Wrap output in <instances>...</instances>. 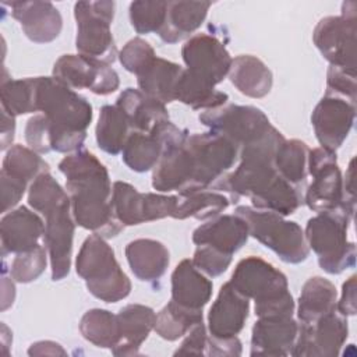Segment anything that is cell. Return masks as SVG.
I'll list each match as a JSON object with an SVG mask.
<instances>
[{
  "instance_id": "cell-2",
  "label": "cell",
  "mask_w": 357,
  "mask_h": 357,
  "mask_svg": "<svg viewBox=\"0 0 357 357\" xmlns=\"http://www.w3.org/2000/svg\"><path fill=\"white\" fill-rule=\"evenodd\" d=\"M75 223L105 238L116 237L124 225L112 204V183L106 166L89 151L78 149L59 163Z\"/></svg>"
},
{
  "instance_id": "cell-12",
  "label": "cell",
  "mask_w": 357,
  "mask_h": 357,
  "mask_svg": "<svg viewBox=\"0 0 357 357\" xmlns=\"http://www.w3.org/2000/svg\"><path fill=\"white\" fill-rule=\"evenodd\" d=\"M308 174H311L312 181L305 191L304 202L311 211L319 213L343 209L354 216V212L344 205L343 177L336 152L322 146L310 149Z\"/></svg>"
},
{
  "instance_id": "cell-8",
  "label": "cell",
  "mask_w": 357,
  "mask_h": 357,
  "mask_svg": "<svg viewBox=\"0 0 357 357\" xmlns=\"http://www.w3.org/2000/svg\"><path fill=\"white\" fill-rule=\"evenodd\" d=\"M184 146L191 173L190 188L185 192L208 190L215 185L231 169L238 156V148L213 131L188 134Z\"/></svg>"
},
{
  "instance_id": "cell-27",
  "label": "cell",
  "mask_w": 357,
  "mask_h": 357,
  "mask_svg": "<svg viewBox=\"0 0 357 357\" xmlns=\"http://www.w3.org/2000/svg\"><path fill=\"white\" fill-rule=\"evenodd\" d=\"M126 258L134 276L142 282L159 280L167 271L170 255L166 245L153 238H137L126 245Z\"/></svg>"
},
{
  "instance_id": "cell-13",
  "label": "cell",
  "mask_w": 357,
  "mask_h": 357,
  "mask_svg": "<svg viewBox=\"0 0 357 357\" xmlns=\"http://www.w3.org/2000/svg\"><path fill=\"white\" fill-rule=\"evenodd\" d=\"M53 77L71 89L110 95L119 89V74L109 64L82 54H64L53 66Z\"/></svg>"
},
{
  "instance_id": "cell-7",
  "label": "cell",
  "mask_w": 357,
  "mask_h": 357,
  "mask_svg": "<svg viewBox=\"0 0 357 357\" xmlns=\"http://www.w3.org/2000/svg\"><path fill=\"white\" fill-rule=\"evenodd\" d=\"M234 213L244 219L250 236L272 250L283 262L300 264L308 258L310 247L298 223L286 220L276 212L245 205L237 206Z\"/></svg>"
},
{
  "instance_id": "cell-22",
  "label": "cell",
  "mask_w": 357,
  "mask_h": 357,
  "mask_svg": "<svg viewBox=\"0 0 357 357\" xmlns=\"http://www.w3.org/2000/svg\"><path fill=\"white\" fill-rule=\"evenodd\" d=\"M298 332L293 317H261L251 332V356H290Z\"/></svg>"
},
{
  "instance_id": "cell-32",
  "label": "cell",
  "mask_w": 357,
  "mask_h": 357,
  "mask_svg": "<svg viewBox=\"0 0 357 357\" xmlns=\"http://www.w3.org/2000/svg\"><path fill=\"white\" fill-rule=\"evenodd\" d=\"M230 204V199L220 191L198 190L192 192L178 194L177 209L173 219L194 218L198 220H209L223 212Z\"/></svg>"
},
{
  "instance_id": "cell-53",
  "label": "cell",
  "mask_w": 357,
  "mask_h": 357,
  "mask_svg": "<svg viewBox=\"0 0 357 357\" xmlns=\"http://www.w3.org/2000/svg\"><path fill=\"white\" fill-rule=\"evenodd\" d=\"M15 132V117L1 110V151L11 146Z\"/></svg>"
},
{
  "instance_id": "cell-11",
  "label": "cell",
  "mask_w": 357,
  "mask_h": 357,
  "mask_svg": "<svg viewBox=\"0 0 357 357\" xmlns=\"http://www.w3.org/2000/svg\"><path fill=\"white\" fill-rule=\"evenodd\" d=\"M357 3L344 1L340 15H329L317 24L312 40L331 66L356 70Z\"/></svg>"
},
{
  "instance_id": "cell-1",
  "label": "cell",
  "mask_w": 357,
  "mask_h": 357,
  "mask_svg": "<svg viewBox=\"0 0 357 357\" xmlns=\"http://www.w3.org/2000/svg\"><path fill=\"white\" fill-rule=\"evenodd\" d=\"M286 138L272 127L259 141L240 149V165L225 174L215 190L226 192L231 202L248 197L252 208L276 212L282 216L294 213L303 204L297 187L287 183L275 167V153Z\"/></svg>"
},
{
  "instance_id": "cell-21",
  "label": "cell",
  "mask_w": 357,
  "mask_h": 357,
  "mask_svg": "<svg viewBox=\"0 0 357 357\" xmlns=\"http://www.w3.org/2000/svg\"><path fill=\"white\" fill-rule=\"evenodd\" d=\"M250 298L238 293L230 282L222 284L208 314V331L213 337L237 336L248 318Z\"/></svg>"
},
{
  "instance_id": "cell-3",
  "label": "cell",
  "mask_w": 357,
  "mask_h": 357,
  "mask_svg": "<svg viewBox=\"0 0 357 357\" xmlns=\"http://www.w3.org/2000/svg\"><path fill=\"white\" fill-rule=\"evenodd\" d=\"M36 112L47 119L52 151L67 153L82 148L92 121V106L54 77H36Z\"/></svg>"
},
{
  "instance_id": "cell-30",
  "label": "cell",
  "mask_w": 357,
  "mask_h": 357,
  "mask_svg": "<svg viewBox=\"0 0 357 357\" xmlns=\"http://www.w3.org/2000/svg\"><path fill=\"white\" fill-rule=\"evenodd\" d=\"M183 67L162 57L155 60L137 75L139 91L162 102L163 105L176 100V88L183 73Z\"/></svg>"
},
{
  "instance_id": "cell-33",
  "label": "cell",
  "mask_w": 357,
  "mask_h": 357,
  "mask_svg": "<svg viewBox=\"0 0 357 357\" xmlns=\"http://www.w3.org/2000/svg\"><path fill=\"white\" fill-rule=\"evenodd\" d=\"M130 130L127 117L116 105H105L100 107L95 135L96 144L103 152L109 155L120 153L130 135Z\"/></svg>"
},
{
  "instance_id": "cell-23",
  "label": "cell",
  "mask_w": 357,
  "mask_h": 357,
  "mask_svg": "<svg viewBox=\"0 0 357 357\" xmlns=\"http://www.w3.org/2000/svg\"><path fill=\"white\" fill-rule=\"evenodd\" d=\"M248 226L238 215H218L198 226L192 233L195 245H209L233 255L248 240Z\"/></svg>"
},
{
  "instance_id": "cell-24",
  "label": "cell",
  "mask_w": 357,
  "mask_h": 357,
  "mask_svg": "<svg viewBox=\"0 0 357 357\" xmlns=\"http://www.w3.org/2000/svg\"><path fill=\"white\" fill-rule=\"evenodd\" d=\"M119 342L112 349L114 356H135L155 328L156 312L144 304H127L117 312Z\"/></svg>"
},
{
  "instance_id": "cell-14",
  "label": "cell",
  "mask_w": 357,
  "mask_h": 357,
  "mask_svg": "<svg viewBox=\"0 0 357 357\" xmlns=\"http://www.w3.org/2000/svg\"><path fill=\"white\" fill-rule=\"evenodd\" d=\"M347 336V317H343L333 310L312 324H298L297 339L291 350V356L336 357L339 356Z\"/></svg>"
},
{
  "instance_id": "cell-45",
  "label": "cell",
  "mask_w": 357,
  "mask_h": 357,
  "mask_svg": "<svg viewBox=\"0 0 357 357\" xmlns=\"http://www.w3.org/2000/svg\"><path fill=\"white\" fill-rule=\"evenodd\" d=\"M356 70L329 66L326 73V93L347 99L356 105Z\"/></svg>"
},
{
  "instance_id": "cell-55",
  "label": "cell",
  "mask_w": 357,
  "mask_h": 357,
  "mask_svg": "<svg viewBox=\"0 0 357 357\" xmlns=\"http://www.w3.org/2000/svg\"><path fill=\"white\" fill-rule=\"evenodd\" d=\"M15 297V287L14 283L11 282V279H8L6 276V272H3V304H1V310H7L10 305H13Z\"/></svg>"
},
{
  "instance_id": "cell-46",
  "label": "cell",
  "mask_w": 357,
  "mask_h": 357,
  "mask_svg": "<svg viewBox=\"0 0 357 357\" xmlns=\"http://www.w3.org/2000/svg\"><path fill=\"white\" fill-rule=\"evenodd\" d=\"M231 257L233 255L218 251L209 245H197L191 261L202 273L216 278L227 271L231 264Z\"/></svg>"
},
{
  "instance_id": "cell-16",
  "label": "cell",
  "mask_w": 357,
  "mask_h": 357,
  "mask_svg": "<svg viewBox=\"0 0 357 357\" xmlns=\"http://www.w3.org/2000/svg\"><path fill=\"white\" fill-rule=\"evenodd\" d=\"M187 134L170 120L158 124L151 132L131 131L121 149V159L132 172H148L158 165L169 145L184 139Z\"/></svg>"
},
{
  "instance_id": "cell-48",
  "label": "cell",
  "mask_w": 357,
  "mask_h": 357,
  "mask_svg": "<svg viewBox=\"0 0 357 357\" xmlns=\"http://www.w3.org/2000/svg\"><path fill=\"white\" fill-rule=\"evenodd\" d=\"M206 343H208V333L206 326L204 322H199L194 325L185 335L180 344V347L174 351V356H202L206 351Z\"/></svg>"
},
{
  "instance_id": "cell-26",
  "label": "cell",
  "mask_w": 357,
  "mask_h": 357,
  "mask_svg": "<svg viewBox=\"0 0 357 357\" xmlns=\"http://www.w3.org/2000/svg\"><path fill=\"white\" fill-rule=\"evenodd\" d=\"M116 106L124 113L132 131L151 132L158 124L170 120L166 105L135 88H126Z\"/></svg>"
},
{
  "instance_id": "cell-9",
  "label": "cell",
  "mask_w": 357,
  "mask_h": 357,
  "mask_svg": "<svg viewBox=\"0 0 357 357\" xmlns=\"http://www.w3.org/2000/svg\"><path fill=\"white\" fill-rule=\"evenodd\" d=\"M114 1H77L75 47L79 54L113 64L119 57L110 25L114 18Z\"/></svg>"
},
{
  "instance_id": "cell-15",
  "label": "cell",
  "mask_w": 357,
  "mask_h": 357,
  "mask_svg": "<svg viewBox=\"0 0 357 357\" xmlns=\"http://www.w3.org/2000/svg\"><path fill=\"white\" fill-rule=\"evenodd\" d=\"M181 57L185 70L211 86H216L229 75L233 61L226 46L208 33H197L188 38L181 47Z\"/></svg>"
},
{
  "instance_id": "cell-54",
  "label": "cell",
  "mask_w": 357,
  "mask_h": 357,
  "mask_svg": "<svg viewBox=\"0 0 357 357\" xmlns=\"http://www.w3.org/2000/svg\"><path fill=\"white\" fill-rule=\"evenodd\" d=\"M28 354L29 356H43V354L57 356V354H66V351L56 342L42 340V342H36V343L31 344V347L28 350Z\"/></svg>"
},
{
  "instance_id": "cell-35",
  "label": "cell",
  "mask_w": 357,
  "mask_h": 357,
  "mask_svg": "<svg viewBox=\"0 0 357 357\" xmlns=\"http://www.w3.org/2000/svg\"><path fill=\"white\" fill-rule=\"evenodd\" d=\"M79 332L82 337L93 346L112 350L120 336L117 314L102 308H92L82 315Z\"/></svg>"
},
{
  "instance_id": "cell-47",
  "label": "cell",
  "mask_w": 357,
  "mask_h": 357,
  "mask_svg": "<svg viewBox=\"0 0 357 357\" xmlns=\"http://www.w3.org/2000/svg\"><path fill=\"white\" fill-rule=\"evenodd\" d=\"M25 141L31 149L38 153H47L52 151L50 127L43 114H36L26 121L24 131Z\"/></svg>"
},
{
  "instance_id": "cell-20",
  "label": "cell",
  "mask_w": 357,
  "mask_h": 357,
  "mask_svg": "<svg viewBox=\"0 0 357 357\" xmlns=\"http://www.w3.org/2000/svg\"><path fill=\"white\" fill-rule=\"evenodd\" d=\"M43 234L45 223L33 211L26 206H18L8 211L0 222L3 257L36 248Z\"/></svg>"
},
{
  "instance_id": "cell-42",
  "label": "cell",
  "mask_w": 357,
  "mask_h": 357,
  "mask_svg": "<svg viewBox=\"0 0 357 357\" xmlns=\"http://www.w3.org/2000/svg\"><path fill=\"white\" fill-rule=\"evenodd\" d=\"M167 1H132L128 8L130 22L137 33L159 32L165 24Z\"/></svg>"
},
{
  "instance_id": "cell-31",
  "label": "cell",
  "mask_w": 357,
  "mask_h": 357,
  "mask_svg": "<svg viewBox=\"0 0 357 357\" xmlns=\"http://www.w3.org/2000/svg\"><path fill=\"white\" fill-rule=\"evenodd\" d=\"M337 291L335 284L322 278H310L300 293L297 305V318L300 322L312 324L322 315L336 310Z\"/></svg>"
},
{
  "instance_id": "cell-5",
  "label": "cell",
  "mask_w": 357,
  "mask_h": 357,
  "mask_svg": "<svg viewBox=\"0 0 357 357\" xmlns=\"http://www.w3.org/2000/svg\"><path fill=\"white\" fill-rule=\"evenodd\" d=\"M75 271L85 280L88 291L105 303H117L131 293V282L116 259L105 237L92 233L82 243Z\"/></svg>"
},
{
  "instance_id": "cell-40",
  "label": "cell",
  "mask_w": 357,
  "mask_h": 357,
  "mask_svg": "<svg viewBox=\"0 0 357 357\" xmlns=\"http://www.w3.org/2000/svg\"><path fill=\"white\" fill-rule=\"evenodd\" d=\"M112 204L116 218L124 226L144 223V192L126 181H116L112 190Z\"/></svg>"
},
{
  "instance_id": "cell-25",
  "label": "cell",
  "mask_w": 357,
  "mask_h": 357,
  "mask_svg": "<svg viewBox=\"0 0 357 357\" xmlns=\"http://www.w3.org/2000/svg\"><path fill=\"white\" fill-rule=\"evenodd\" d=\"M212 282L192 264L183 259L172 273V298L174 303L202 311L212 296Z\"/></svg>"
},
{
  "instance_id": "cell-19",
  "label": "cell",
  "mask_w": 357,
  "mask_h": 357,
  "mask_svg": "<svg viewBox=\"0 0 357 357\" xmlns=\"http://www.w3.org/2000/svg\"><path fill=\"white\" fill-rule=\"evenodd\" d=\"M3 6L11 10L25 36L35 43L53 42L61 32V14L50 1H11Z\"/></svg>"
},
{
  "instance_id": "cell-52",
  "label": "cell",
  "mask_w": 357,
  "mask_h": 357,
  "mask_svg": "<svg viewBox=\"0 0 357 357\" xmlns=\"http://www.w3.org/2000/svg\"><path fill=\"white\" fill-rule=\"evenodd\" d=\"M343 195L344 205L354 212L356 211V191H354V158L349 162L344 178H343Z\"/></svg>"
},
{
  "instance_id": "cell-10",
  "label": "cell",
  "mask_w": 357,
  "mask_h": 357,
  "mask_svg": "<svg viewBox=\"0 0 357 357\" xmlns=\"http://www.w3.org/2000/svg\"><path fill=\"white\" fill-rule=\"evenodd\" d=\"M198 119L209 131L227 138L238 149L259 141L273 127L268 116L255 106L223 105L202 112Z\"/></svg>"
},
{
  "instance_id": "cell-4",
  "label": "cell",
  "mask_w": 357,
  "mask_h": 357,
  "mask_svg": "<svg viewBox=\"0 0 357 357\" xmlns=\"http://www.w3.org/2000/svg\"><path fill=\"white\" fill-rule=\"evenodd\" d=\"M250 300L261 317H293L296 304L289 290L286 275L259 257H245L236 265L229 280Z\"/></svg>"
},
{
  "instance_id": "cell-28",
  "label": "cell",
  "mask_w": 357,
  "mask_h": 357,
  "mask_svg": "<svg viewBox=\"0 0 357 357\" xmlns=\"http://www.w3.org/2000/svg\"><path fill=\"white\" fill-rule=\"evenodd\" d=\"M211 1H167L166 20L159 38L169 45H174L185 38H191L205 21Z\"/></svg>"
},
{
  "instance_id": "cell-43",
  "label": "cell",
  "mask_w": 357,
  "mask_h": 357,
  "mask_svg": "<svg viewBox=\"0 0 357 357\" xmlns=\"http://www.w3.org/2000/svg\"><path fill=\"white\" fill-rule=\"evenodd\" d=\"M47 250L43 245L15 254L10 265V276L18 283H29L36 280L46 269L47 265Z\"/></svg>"
},
{
  "instance_id": "cell-29",
  "label": "cell",
  "mask_w": 357,
  "mask_h": 357,
  "mask_svg": "<svg viewBox=\"0 0 357 357\" xmlns=\"http://www.w3.org/2000/svg\"><path fill=\"white\" fill-rule=\"evenodd\" d=\"M229 79L238 92L255 99L266 96L273 84L272 71L261 59L252 54H240L233 59Z\"/></svg>"
},
{
  "instance_id": "cell-50",
  "label": "cell",
  "mask_w": 357,
  "mask_h": 357,
  "mask_svg": "<svg viewBox=\"0 0 357 357\" xmlns=\"http://www.w3.org/2000/svg\"><path fill=\"white\" fill-rule=\"evenodd\" d=\"M208 356H240L241 342L237 336L233 337H213L208 335L206 351Z\"/></svg>"
},
{
  "instance_id": "cell-18",
  "label": "cell",
  "mask_w": 357,
  "mask_h": 357,
  "mask_svg": "<svg viewBox=\"0 0 357 357\" xmlns=\"http://www.w3.org/2000/svg\"><path fill=\"white\" fill-rule=\"evenodd\" d=\"M356 119V105L344 98L325 93L318 102L311 123L322 148L336 152L347 138Z\"/></svg>"
},
{
  "instance_id": "cell-34",
  "label": "cell",
  "mask_w": 357,
  "mask_h": 357,
  "mask_svg": "<svg viewBox=\"0 0 357 357\" xmlns=\"http://www.w3.org/2000/svg\"><path fill=\"white\" fill-rule=\"evenodd\" d=\"M308 145L300 139H284L275 153L276 170L297 188L308 176Z\"/></svg>"
},
{
  "instance_id": "cell-49",
  "label": "cell",
  "mask_w": 357,
  "mask_h": 357,
  "mask_svg": "<svg viewBox=\"0 0 357 357\" xmlns=\"http://www.w3.org/2000/svg\"><path fill=\"white\" fill-rule=\"evenodd\" d=\"M1 178V213H7L21 201L26 190V183L17 180L6 173H0Z\"/></svg>"
},
{
  "instance_id": "cell-6",
  "label": "cell",
  "mask_w": 357,
  "mask_h": 357,
  "mask_svg": "<svg viewBox=\"0 0 357 357\" xmlns=\"http://www.w3.org/2000/svg\"><path fill=\"white\" fill-rule=\"evenodd\" d=\"M351 222L353 216L343 209L319 212L307 222V244L326 273L339 275L356 265V244L347 240Z\"/></svg>"
},
{
  "instance_id": "cell-17",
  "label": "cell",
  "mask_w": 357,
  "mask_h": 357,
  "mask_svg": "<svg viewBox=\"0 0 357 357\" xmlns=\"http://www.w3.org/2000/svg\"><path fill=\"white\" fill-rule=\"evenodd\" d=\"M45 247L47 250L52 280H61L70 273L73 257V238L75 220L71 213V202L67 201L45 215Z\"/></svg>"
},
{
  "instance_id": "cell-51",
  "label": "cell",
  "mask_w": 357,
  "mask_h": 357,
  "mask_svg": "<svg viewBox=\"0 0 357 357\" xmlns=\"http://www.w3.org/2000/svg\"><path fill=\"white\" fill-rule=\"evenodd\" d=\"M336 311L343 317L356 315V275L343 283L340 300L336 301Z\"/></svg>"
},
{
  "instance_id": "cell-38",
  "label": "cell",
  "mask_w": 357,
  "mask_h": 357,
  "mask_svg": "<svg viewBox=\"0 0 357 357\" xmlns=\"http://www.w3.org/2000/svg\"><path fill=\"white\" fill-rule=\"evenodd\" d=\"M1 172L28 184L40 174L47 173L49 165L29 146L15 144L7 151L3 159Z\"/></svg>"
},
{
  "instance_id": "cell-41",
  "label": "cell",
  "mask_w": 357,
  "mask_h": 357,
  "mask_svg": "<svg viewBox=\"0 0 357 357\" xmlns=\"http://www.w3.org/2000/svg\"><path fill=\"white\" fill-rule=\"evenodd\" d=\"M70 201L68 192L47 172L36 177L28 188L29 206L43 216L56 206Z\"/></svg>"
},
{
  "instance_id": "cell-44",
  "label": "cell",
  "mask_w": 357,
  "mask_h": 357,
  "mask_svg": "<svg viewBox=\"0 0 357 357\" xmlns=\"http://www.w3.org/2000/svg\"><path fill=\"white\" fill-rule=\"evenodd\" d=\"M156 57L153 47L142 38L137 36L130 39L119 52L121 66L135 75L142 73Z\"/></svg>"
},
{
  "instance_id": "cell-39",
  "label": "cell",
  "mask_w": 357,
  "mask_h": 357,
  "mask_svg": "<svg viewBox=\"0 0 357 357\" xmlns=\"http://www.w3.org/2000/svg\"><path fill=\"white\" fill-rule=\"evenodd\" d=\"M36 77L22 79H1L0 99L1 110L11 116H21L36 112Z\"/></svg>"
},
{
  "instance_id": "cell-37",
  "label": "cell",
  "mask_w": 357,
  "mask_h": 357,
  "mask_svg": "<svg viewBox=\"0 0 357 357\" xmlns=\"http://www.w3.org/2000/svg\"><path fill=\"white\" fill-rule=\"evenodd\" d=\"M204 322L202 311L185 308L170 300L158 314L155 332L165 340L174 342L183 337L194 325Z\"/></svg>"
},
{
  "instance_id": "cell-36",
  "label": "cell",
  "mask_w": 357,
  "mask_h": 357,
  "mask_svg": "<svg viewBox=\"0 0 357 357\" xmlns=\"http://www.w3.org/2000/svg\"><path fill=\"white\" fill-rule=\"evenodd\" d=\"M176 100L190 106L194 110H209L226 105L229 95L197 79L184 68L176 88Z\"/></svg>"
}]
</instances>
